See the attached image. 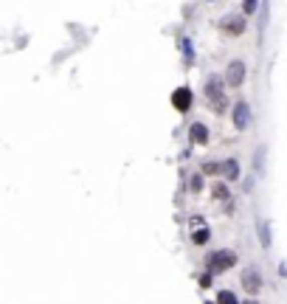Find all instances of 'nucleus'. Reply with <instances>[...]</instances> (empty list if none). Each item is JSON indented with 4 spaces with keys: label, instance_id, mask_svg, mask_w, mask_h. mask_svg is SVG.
Masks as SVG:
<instances>
[{
    "label": "nucleus",
    "instance_id": "dca6fc26",
    "mask_svg": "<svg viewBox=\"0 0 287 304\" xmlns=\"http://www.w3.org/2000/svg\"><path fill=\"white\" fill-rule=\"evenodd\" d=\"M245 304H259V301H245Z\"/></svg>",
    "mask_w": 287,
    "mask_h": 304
},
{
    "label": "nucleus",
    "instance_id": "4468645a",
    "mask_svg": "<svg viewBox=\"0 0 287 304\" xmlns=\"http://www.w3.org/2000/svg\"><path fill=\"white\" fill-rule=\"evenodd\" d=\"M223 166L220 163H214V161H206V166H203V172H208V175H214V172H220Z\"/></svg>",
    "mask_w": 287,
    "mask_h": 304
},
{
    "label": "nucleus",
    "instance_id": "f03ea898",
    "mask_svg": "<svg viewBox=\"0 0 287 304\" xmlns=\"http://www.w3.org/2000/svg\"><path fill=\"white\" fill-rule=\"evenodd\" d=\"M245 62L242 59H234V62L225 68V85L228 87H242V82H245Z\"/></svg>",
    "mask_w": 287,
    "mask_h": 304
},
{
    "label": "nucleus",
    "instance_id": "9b49d317",
    "mask_svg": "<svg viewBox=\"0 0 287 304\" xmlns=\"http://www.w3.org/2000/svg\"><path fill=\"white\" fill-rule=\"evenodd\" d=\"M192 240L197 242V245H203V242L208 240V231H206V228H194V234H192Z\"/></svg>",
    "mask_w": 287,
    "mask_h": 304
},
{
    "label": "nucleus",
    "instance_id": "0eeeda50",
    "mask_svg": "<svg viewBox=\"0 0 287 304\" xmlns=\"http://www.w3.org/2000/svg\"><path fill=\"white\" fill-rule=\"evenodd\" d=\"M242 287L251 293V296H256L259 290H262V279H259L256 270H245L242 273Z\"/></svg>",
    "mask_w": 287,
    "mask_h": 304
},
{
    "label": "nucleus",
    "instance_id": "39448f33",
    "mask_svg": "<svg viewBox=\"0 0 287 304\" xmlns=\"http://www.w3.org/2000/svg\"><path fill=\"white\" fill-rule=\"evenodd\" d=\"M234 127H237V130H248V127H251V105L242 102V99L234 105Z\"/></svg>",
    "mask_w": 287,
    "mask_h": 304
},
{
    "label": "nucleus",
    "instance_id": "f8f14e48",
    "mask_svg": "<svg viewBox=\"0 0 287 304\" xmlns=\"http://www.w3.org/2000/svg\"><path fill=\"white\" fill-rule=\"evenodd\" d=\"M189 189H192V191H200L203 189V175H192V177H189Z\"/></svg>",
    "mask_w": 287,
    "mask_h": 304
},
{
    "label": "nucleus",
    "instance_id": "ddd939ff",
    "mask_svg": "<svg viewBox=\"0 0 287 304\" xmlns=\"http://www.w3.org/2000/svg\"><path fill=\"white\" fill-rule=\"evenodd\" d=\"M256 3L259 0H242V12L245 15H253V12H256Z\"/></svg>",
    "mask_w": 287,
    "mask_h": 304
},
{
    "label": "nucleus",
    "instance_id": "423d86ee",
    "mask_svg": "<svg viewBox=\"0 0 287 304\" xmlns=\"http://www.w3.org/2000/svg\"><path fill=\"white\" fill-rule=\"evenodd\" d=\"M172 105H175V110L186 113L189 107H192V90H189L186 85H183V87H178V90L172 93Z\"/></svg>",
    "mask_w": 287,
    "mask_h": 304
},
{
    "label": "nucleus",
    "instance_id": "7ed1b4c3",
    "mask_svg": "<svg viewBox=\"0 0 287 304\" xmlns=\"http://www.w3.org/2000/svg\"><path fill=\"white\" fill-rule=\"evenodd\" d=\"M237 265V256L231 254V251H217V254L208 256V268L211 270H228Z\"/></svg>",
    "mask_w": 287,
    "mask_h": 304
},
{
    "label": "nucleus",
    "instance_id": "2eb2a0df",
    "mask_svg": "<svg viewBox=\"0 0 287 304\" xmlns=\"http://www.w3.org/2000/svg\"><path fill=\"white\" fill-rule=\"evenodd\" d=\"M214 197H228V189H225L223 183H217L214 186Z\"/></svg>",
    "mask_w": 287,
    "mask_h": 304
},
{
    "label": "nucleus",
    "instance_id": "6e6552de",
    "mask_svg": "<svg viewBox=\"0 0 287 304\" xmlns=\"http://www.w3.org/2000/svg\"><path fill=\"white\" fill-rule=\"evenodd\" d=\"M189 141L192 144H208V127L206 124L194 121L192 127H189Z\"/></svg>",
    "mask_w": 287,
    "mask_h": 304
},
{
    "label": "nucleus",
    "instance_id": "9d476101",
    "mask_svg": "<svg viewBox=\"0 0 287 304\" xmlns=\"http://www.w3.org/2000/svg\"><path fill=\"white\" fill-rule=\"evenodd\" d=\"M217 298H220V304H239L231 290H220V296H217Z\"/></svg>",
    "mask_w": 287,
    "mask_h": 304
},
{
    "label": "nucleus",
    "instance_id": "1a4fd4ad",
    "mask_svg": "<svg viewBox=\"0 0 287 304\" xmlns=\"http://www.w3.org/2000/svg\"><path fill=\"white\" fill-rule=\"evenodd\" d=\"M223 175L228 177V180H234V177L239 175V166H237V161H225V163H223Z\"/></svg>",
    "mask_w": 287,
    "mask_h": 304
},
{
    "label": "nucleus",
    "instance_id": "f257e3e1",
    "mask_svg": "<svg viewBox=\"0 0 287 304\" xmlns=\"http://www.w3.org/2000/svg\"><path fill=\"white\" fill-rule=\"evenodd\" d=\"M206 96L214 107L225 105V82H220V76H208L206 79Z\"/></svg>",
    "mask_w": 287,
    "mask_h": 304
},
{
    "label": "nucleus",
    "instance_id": "20e7f679",
    "mask_svg": "<svg viewBox=\"0 0 287 304\" xmlns=\"http://www.w3.org/2000/svg\"><path fill=\"white\" fill-rule=\"evenodd\" d=\"M220 29H223L228 37L245 34V17L242 15H228V17H223V20H220Z\"/></svg>",
    "mask_w": 287,
    "mask_h": 304
}]
</instances>
